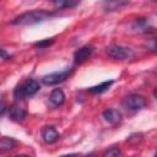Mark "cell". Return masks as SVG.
I'll return each instance as SVG.
<instances>
[{
	"label": "cell",
	"mask_w": 157,
	"mask_h": 157,
	"mask_svg": "<svg viewBox=\"0 0 157 157\" xmlns=\"http://www.w3.org/2000/svg\"><path fill=\"white\" fill-rule=\"evenodd\" d=\"M55 13L45 11V10H31L27 11L20 16H17L13 20V25L17 26H31V25H36L39 22H43L45 20H49L50 17H53Z\"/></svg>",
	"instance_id": "6da1fadb"
},
{
	"label": "cell",
	"mask_w": 157,
	"mask_h": 157,
	"mask_svg": "<svg viewBox=\"0 0 157 157\" xmlns=\"http://www.w3.org/2000/svg\"><path fill=\"white\" fill-rule=\"evenodd\" d=\"M38 91H39V83L33 78H27L16 86L13 91V97L17 101H22L36 94Z\"/></svg>",
	"instance_id": "7a4b0ae2"
},
{
	"label": "cell",
	"mask_w": 157,
	"mask_h": 157,
	"mask_svg": "<svg viewBox=\"0 0 157 157\" xmlns=\"http://www.w3.org/2000/svg\"><path fill=\"white\" fill-rule=\"evenodd\" d=\"M72 74V67H67L63 71H58V72H52V74H48L45 76L42 77V82L44 85H48V86H53V85H58L63 81H65L70 75Z\"/></svg>",
	"instance_id": "3957f363"
},
{
	"label": "cell",
	"mask_w": 157,
	"mask_h": 157,
	"mask_svg": "<svg viewBox=\"0 0 157 157\" xmlns=\"http://www.w3.org/2000/svg\"><path fill=\"white\" fill-rule=\"evenodd\" d=\"M108 54L114 58V59H118V60H128V59H131L134 56V52L132 49H130L129 47H124V45H118V44H114V45H110L108 49H107Z\"/></svg>",
	"instance_id": "277c9868"
},
{
	"label": "cell",
	"mask_w": 157,
	"mask_h": 157,
	"mask_svg": "<svg viewBox=\"0 0 157 157\" xmlns=\"http://www.w3.org/2000/svg\"><path fill=\"white\" fill-rule=\"evenodd\" d=\"M146 105V99L144 96L141 94H136V93H132V94H129L125 97L124 99V107L131 112H139Z\"/></svg>",
	"instance_id": "5b68a950"
},
{
	"label": "cell",
	"mask_w": 157,
	"mask_h": 157,
	"mask_svg": "<svg viewBox=\"0 0 157 157\" xmlns=\"http://www.w3.org/2000/svg\"><path fill=\"white\" fill-rule=\"evenodd\" d=\"M93 53V48L92 47H88V45H85V47H81L78 48L75 53H74V63L75 64H81L83 63L85 60H87Z\"/></svg>",
	"instance_id": "8992f818"
},
{
	"label": "cell",
	"mask_w": 157,
	"mask_h": 157,
	"mask_svg": "<svg viewBox=\"0 0 157 157\" xmlns=\"http://www.w3.org/2000/svg\"><path fill=\"white\" fill-rule=\"evenodd\" d=\"M26 115H27L26 109L18 104H12L9 108V118L12 121H22V120H25Z\"/></svg>",
	"instance_id": "52a82bcc"
},
{
	"label": "cell",
	"mask_w": 157,
	"mask_h": 157,
	"mask_svg": "<svg viewBox=\"0 0 157 157\" xmlns=\"http://www.w3.org/2000/svg\"><path fill=\"white\" fill-rule=\"evenodd\" d=\"M42 137L45 144H54L59 140L60 134L56 131V129L54 126H45L42 130Z\"/></svg>",
	"instance_id": "ba28073f"
},
{
	"label": "cell",
	"mask_w": 157,
	"mask_h": 157,
	"mask_svg": "<svg viewBox=\"0 0 157 157\" xmlns=\"http://www.w3.org/2000/svg\"><path fill=\"white\" fill-rule=\"evenodd\" d=\"M129 2L130 0H104L103 7L105 11L113 12V11H119L120 9L125 7L126 5H129Z\"/></svg>",
	"instance_id": "9c48e42d"
},
{
	"label": "cell",
	"mask_w": 157,
	"mask_h": 157,
	"mask_svg": "<svg viewBox=\"0 0 157 157\" xmlns=\"http://www.w3.org/2000/svg\"><path fill=\"white\" fill-rule=\"evenodd\" d=\"M103 118L108 124L115 125L121 120V114L117 109H107L103 112Z\"/></svg>",
	"instance_id": "30bf717a"
},
{
	"label": "cell",
	"mask_w": 157,
	"mask_h": 157,
	"mask_svg": "<svg viewBox=\"0 0 157 157\" xmlns=\"http://www.w3.org/2000/svg\"><path fill=\"white\" fill-rule=\"evenodd\" d=\"M49 101H50V103H52L53 105H55V107L61 105V104L64 103V101H65V94H64L63 90H60V88L53 90L52 93H50V96H49Z\"/></svg>",
	"instance_id": "8fae6325"
},
{
	"label": "cell",
	"mask_w": 157,
	"mask_h": 157,
	"mask_svg": "<svg viewBox=\"0 0 157 157\" xmlns=\"http://www.w3.org/2000/svg\"><path fill=\"white\" fill-rule=\"evenodd\" d=\"M81 0H52L56 9H71L80 4Z\"/></svg>",
	"instance_id": "7c38bea8"
},
{
	"label": "cell",
	"mask_w": 157,
	"mask_h": 157,
	"mask_svg": "<svg viewBox=\"0 0 157 157\" xmlns=\"http://www.w3.org/2000/svg\"><path fill=\"white\" fill-rule=\"evenodd\" d=\"M132 29L136 32H141V33H146L151 29V26L148 25V21L146 18H139L134 22L132 25Z\"/></svg>",
	"instance_id": "4fadbf2b"
},
{
	"label": "cell",
	"mask_w": 157,
	"mask_h": 157,
	"mask_svg": "<svg viewBox=\"0 0 157 157\" xmlns=\"http://www.w3.org/2000/svg\"><path fill=\"white\" fill-rule=\"evenodd\" d=\"M112 85H113V81H112V80H109V81H104V82H102V83H99V85H97V86H93V87L88 88V91H90L91 93L99 94V93L105 92Z\"/></svg>",
	"instance_id": "5bb4252c"
},
{
	"label": "cell",
	"mask_w": 157,
	"mask_h": 157,
	"mask_svg": "<svg viewBox=\"0 0 157 157\" xmlns=\"http://www.w3.org/2000/svg\"><path fill=\"white\" fill-rule=\"evenodd\" d=\"M13 147H15V141H13L12 139L6 137V136L1 137V140H0V150H1L2 152H5V151H11Z\"/></svg>",
	"instance_id": "9a60e30c"
},
{
	"label": "cell",
	"mask_w": 157,
	"mask_h": 157,
	"mask_svg": "<svg viewBox=\"0 0 157 157\" xmlns=\"http://www.w3.org/2000/svg\"><path fill=\"white\" fill-rule=\"evenodd\" d=\"M145 48L150 52H153V53H157V38H153V39H150L145 43Z\"/></svg>",
	"instance_id": "2e32d148"
},
{
	"label": "cell",
	"mask_w": 157,
	"mask_h": 157,
	"mask_svg": "<svg viewBox=\"0 0 157 157\" xmlns=\"http://www.w3.org/2000/svg\"><path fill=\"white\" fill-rule=\"evenodd\" d=\"M121 155V152L119 151V148L118 147H110L109 150H107L105 152H104V156H108V157H112V156H120Z\"/></svg>",
	"instance_id": "e0dca14e"
},
{
	"label": "cell",
	"mask_w": 157,
	"mask_h": 157,
	"mask_svg": "<svg viewBox=\"0 0 157 157\" xmlns=\"http://www.w3.org/2000/svg\"><path fill=\"white\" fill-rule=\"evenodd\" d=\"M54 43V39L50 38V39H44V40H40V42H37L34 45L36 47H39V48H47L49 45H52Z\"/></svg>",
	"instance_id": "ac0fdd59"
},
{
	"label": "cell",
	"mask_w": 157,
	"mask_h": 157,
	"mask_svg": "<svg viewBox=\"0 0 157 157\" xmlns=\"http://www.w3.org/2000/svg\"><path fill=\"white\" fill-rule=\"evenodd\" d=\"M1 55H2V59H7V58L10 59V58H11L10 54H9V55L6 54V50H5V49H1Z\"/></svg>",
	"instance_id": "d6986e66"
},
{
	"label": "cell",
	"mask_w": 157,
	"mask_h": 157,
	"mask_svg": "<svg viewBox=\"0 0 157 157\" xmlns=\"http://www.w3.org/2000/svg\"><path fill=\"white\" fill-rule=\"evenodd\" d=\"M153 96H155V98L157 99V88H156V90L153 91Z\"/></svg>",
	"instance_id": "ffe728a7"
},
{
	"label": "cell",
	"mask_w": 157,
	"mask_h": 157,
	"mask_svg": "<svg viewBox=\"0 0 157 157\" xmlns=\"http://www.w3.org/2000/svg\"><path fill=\"white\" fill-rule=\"evenodd\" d=\"M155 155H156V156H157V152H156V153H155Z\"/></svg>",
	"instance_id": "44dd1931"
}]
</instances>
